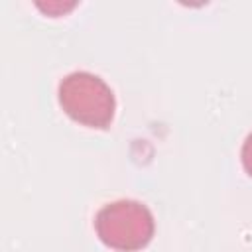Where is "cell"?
<instances>
[{"label":"cell","instance_id":"obj_1","mask_svg":"<svg viewBox=\"0 0 252 252\" xmlns=\"http://www.w3.org/2000/svg\"><path fill=\"white\" fill-rule=\"evenodd\" d=\"M57 100L63 112L81 126L104 130L114 120V93L94 73L73 71L65 75L57 87Z\"/></svg>","mask_w":252,"mask_h":252},{"label":"cell","instance_id":"obj_3","mask_svg":"<svg viewBox=\"0 0 252 252\" xmlns=\"http://www.w3.org/2000/svg\"><path fill=\"white\" fill-rule=\"evenodd\" d=\"M240 159H242V167H244V171L252 177V132L246 136V140H244V144H242Z\"/></svg>","mask_w":252,"mask_h":252},{"label":"cell","instance_id":"obj_2","mask_svg":"<svg viewBox=\"0 0 252 252\" xmlns=\"http://www.w3.org/2000/svg\"><path fill=\"white\" fill-rule=\"evenodd\" d=\"M94 230L104 246L116 252H138L154 238L156 220L144 203L118 199L96 213Z\"/></svg>","mask_w":252,"mask_h":252}]
</instances>
